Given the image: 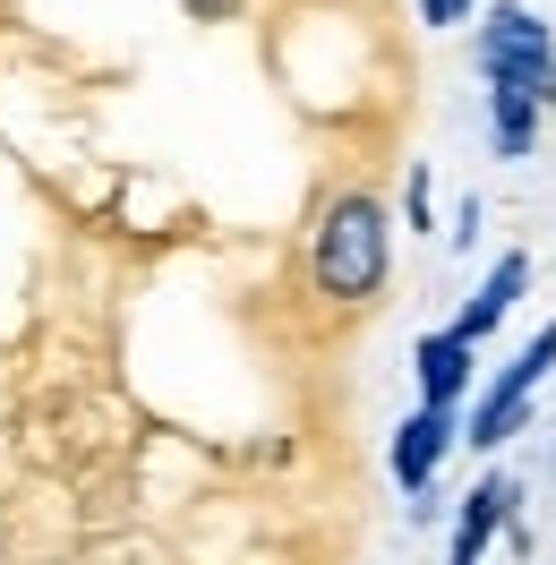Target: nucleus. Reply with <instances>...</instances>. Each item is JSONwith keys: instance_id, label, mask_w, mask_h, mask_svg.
<instances>
[{"instance_id": "1", "label": "nucleus", "mask_w": 556, "mask_h": 565, "mask_svg": "<svg viewBox=\"0 0 556 565\" xmlns=\"http://www.w3.org/2000/svg\"><path fill=\"white\" fill-rule=\"evenodd\" d=\"M385 266H394V223L368 189H343L334 206L317 214V241H309V275L325 300H377Z\"/></svg>"}, {"instance_id": "2", "label": "nucleus", "mask_w": 556, "mask_h": 565, "mask_svg": "<svg viewBox=\"0 0 556 565\" xmlns=\"http://www.w3.org/2000/svg\"><path fill=\"white\" fill-rule=\"evenodd\" d=\"M480 70H488V86H522V95H539V104L556 95V43H548V26H539L522 0L488 9V26H480Z\"/></svg>"}, {"instance_id": "3", "label": "nucleus", "mask_w": 556, "mask_h": 565, "mask_svg": "<svg viewBox=\"0 0 556 565\" xmlns=\"http://www.w3.org/2000/svg\"><path fill=\"white\" fill-rule=\"evenodd\" d=\"M548 369H556V318L539 326L505 369H496V386H488L480 412H471V446H505V437H522V412H531V394H539Z\"/></svg>"}, {"instance_id": "4", "label": "nucleus", "mask_w": 556, "mask_h": 565, "mask_svg": "<svg viewBox=\"0 0 556 565\" xmlns=\"http://www.w3.org/2000/svg\"><path fill=\"white\" fill-rule=\"evenodd\" d=\"M446 446H453V412H428V403H419L411 420L394 428V480H403V489H428V480H437V462H446Z\"/></svg>"}, {"instance_id": "5", "label": "nucleus", "mask_w": 556, "mask_h": 565, "mask_svg": "<svg viewBox=\"0 0 556 565\" xmlns=\"http://www.w3.org/2000/svg\"><path fill=\"white\" fill-rule=\"evenodd\" d=\"M522 291H531V257H496V266H488V282L480 291H471V309H462V318L446 326V334H462V343H480V334H496V326H505V309H514Z\"/></svg>"}, {"instance_id": "6", "label": "nucleus", "mask_w": 556, "mask_h": 565, "mask_svg": "<svg viewBox=\"0 0 556 565\" xmlns=\"http://www.w3.org/2000/svg\"><path fill=\"white\" fill-rule=\"evenodd\" d=\"M462 394H471V343H462V334H428V343H419V403H428V412H453Z\"/></svg>"}, {"instance_id": "7", "label": "nucleus", "mask_w": 556, "mask_h": 565, "mask_svg": "<svg viewBox=\"0 0 556 565\" xmlns=\"http://www.w3.org/2000/svg\"><path fill=\"white\" fill-rule=\"evenodd\" d=\"M514 514V480H480L462 497V523H453V557L446 565H480V548L496 540V523Z\"/></svg>"}, {"instance_id": "8", "label": "nucleus", "mask_w": 556, "mask_h": 565, "mask_svg": "<svg viewBox=\"0 0 556 565\" xmlns=\"http://www.w3.org/2000/svg\"><path fill=\"white\" fill-rule=\"evenodd\" d=\"M531 138H539V95L496 86V154H531Z\"/></svg>"}, {"instance_id": "9", "label": "nucleus", "mask_w": 556, "mask_h": 565, "mask_svg": "<svg viewBox=\"0 0 556 565\" xmlns=\"http://www.w3.org/2000/svg\"><path fill=\"white\" fill-rule=\"evenodd\" d=\"M419 18H428V26H462V18H471V0H419Z\"/></svg>"}, {"instance_id": "10", "label": "nucleus", "mask_w": 556, "mask_h": 565, "mask_svg": "<svg viewBox=\"0 0 556 565\" xmlns=\"http://www.w3.org/2000/svg\"><path fill=\"white\" fill-rule=\"evenodd\" d=\"M548 471H556V462H548Z\"/></svg>"}]
</instances>
